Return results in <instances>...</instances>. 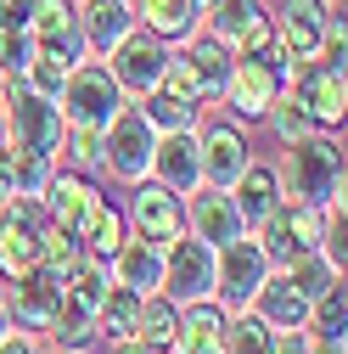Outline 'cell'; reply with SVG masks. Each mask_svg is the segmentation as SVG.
I'll use <instances>...</instances> for the list:
<instances>
[{"label":"cell","mask_w":348,"mask_h":354,"mask_svg":"<svg viewBox=\"0 0 348 354\" xmlns=\"http://www.w3.org/2000/svg\"><path fill=\"white\" fill-rule=\"evenodd\" d=\"M28 57H34V34H28V28H0V73H6V79H23Z\"/></svg>","instance_id":"41"},{"label":"cell","mask_w":348,"mask_h":354,"mask_svg":"<svg viewBox=\"0 0 348 354\" xmlns=\"http://www.w3.org/2000/svg\"><path fill=\"white\" fill-rule=\"evenodd\" d=\"M0 147H6V124H0Z\"/></svg>","instance_id":"51"},{"label":"cell","mask_w":348,"mask_h":354,"mask_svg":"<svg viewBox=\"0 0 348 354\" xmlns=\"http://www.w3.org/2000/svg\"><path fill=\"white\" fill-rule=\"evenodd\" d=\"M281 84H287V68L281 62H264V57H236L231 62V79H225V107L236 118H264L281 96Z\"/></svg>","instance_id":"12"},{"label":"cell","mask_w":348,"mask_h":354,"mask_svg":"<svg viewBox=\"0 0 348 354\" xmlns=\"http://www.w3.org/2000/svg\"><path fill=\"white\" fill-rule=\"evenodd\" d=\"M0 124H6V147L12 152H46V158H57V147H62V107L51 102V96H39V91H28L23 79H12L6 84V107H0Z\"/></svg>","instance_id":"3"},{"label":"cell","mask_w":348,"mask_h":354,"mask_svg":"<svg viewBox=\"0 0 348 354\" xmlns=\"http://www.w3.org/2000/svg\"><path fill=\"white\" fill-rule=\"evenodd\" d=\"M28 34H34V51H51L68 68L84 62V34H79V6L73 0H34L28 6Z\"/></svg>","instance_id":"14"},{"label":"cell","mask_w":348,"mask_h":354,"mask_svg":"<svg viewBox=\"0 0 348 354\" xmlns=\"http://www.w3.org/2000/svg\"><path fill=\"white\" fill-rule=\"evenodd\" d=\"M135 6V23L146 34H157L163 46H186V39L202 28V6L197 0H129Z\"/></svg>","instance_id":"21"},{"label":"cell","mask_w":348,"mask_h":354,"mask_svg":"<svg viewBox=\"0 0 348 354\" xmlns=\"http://www.w3.org/2000/svg\"><path fill=\"white\" fill-rule=\"evenodd\" d=\"M141 113L152 118L157 136H163V129H197V118H202L197 102H180V96H168V91H146L141 96Z\"/></svg>","instance_id":"31"},{"label":"cell","mask_w":348,"mask_h":354,"mask_svg":"<svg viewBox=\"0 0 348 354\" xmlns=\"http://www.w3.org/2000/svg\"><path fill=\"white\" fill-rule=\"evenodd\" d=\"M129 225H135V236L168 248L174 236H186V197L157 180H141L135 197H129Z\"/></svg>","instance_id":"13"},{"label":"cell","mask_w":348,"mask_h":354,"mask_svg":"<svg viewBox=\"0 0 348 354\" xmlns=\"http://www.w3.org/2000/svg\"><path fill=\"white\" fill-rule=\"evenodd\" d=\"M0 354H39V337H28V332H6V337H0Z\"/></svg>","instance_id":"45"},{"label":"cell","mask_w":348,"mask_h":354,"mask_svg":"<svg viewBox=\"0 0 348 354\" xmlns=\"http://www.w3.org/2000/svg\"><path fill=\"white\" fill-rule=\"evenodd\" d=\"M6 84H12V79H6V73H0V107H6Z\"/></svg>","instance_id":"50"},{"label":"cell","mask_w":348,"mask_h":354,"mask_svg":"<svg viewBox=\"0 0 348 354\" xmlns=\"http://www.w3.org/2000/svg\"><path fill=\"white\" fill-rule=\"evenodd\" d=\"M79 253H84V242H79L73 231H62V225H46V231H39V248H34V264H46V270L68 276L73 264H79Z\"/></svg>","instance_id":"32"},{"label":"cell","mask_w":348,"mask_h":354,"mask_svg":"<svg viewBox=\"0 0 348 354\" xmlns=\"http://www.w3.org/2000/svg\"><path fill=\"white\" fill-rule=\"evenodd\" d=\"M186 231L202 236L208 248H225V242H236L247 225H242V214H236L231 192H220V186H197V192L186 197Z\"/></svg>","instance_id":"17"},{"label":"cell","mask_w":348,"mask_h":354,"mask_svg":"<svg viewBox=\"0 0 348 354\" xmlns=\"http://www.w3.org/2000/svg\"><path fill=\"white\" fill-rule=\"evenodd\" d=\"M309 354H348L342 343H320V337H309Z\"/></svg>","instance_id":"47"},{"label":"cell","mask_w":348,"mask_h":354,"mask_svg":"<svg viewBox=\"0 0 348 354\" xmlns=\"http://www.w3.org/2000/svg\"><path fill=\"white\" fill-rule=\"evenodd\" d=\"M129 28H135V6L129 0H84L79 6V34H84L90 57H107Z\"/></svg>","instance_id":"20"},{"label":"cell","mask_w":348,"mask_h":354,"mask_svg":"<svg viewBox=\"0 0 348 354\" xmlns=\"http://www.w3.org/2000/svg\"><path fill=\"white\" fill-rule=\"evenodd\" d=\"M281 197H287V192H281V169H270V163H247V169L236 174V186H231V203H236V214H242L247 231H253Z\"/></svg>","instance_id":"23"},{"label":"cell","mask_w":348,"mask_h":354,"mask_svg":"<svg viewBox=\"0 0 348 354\" xmlns=\"http://www.w3.org/2000/svg\"><path fill=\"white\" fill-rule=\"evenodd\" d=\"M39 354H84V348H57V343H51V348H39Z\"/></svg>","instance_id":"49"},{"label":"cell","mask_w":348,"mask_h":354,"mask_svg":"<svg viewBox=\"0 0 348 354\" xmlns=\"http://www.w3.org/2000/svg\"><path fill=\"white\" fill-rule=\"evenodd\" d=\"M264 17H270L264 0H202V28H208L213 39H225L231 51L242 46V34H247L253 23H264Z\"/></svg>","instance_id":"26"},{"label":"cell","mask_w":348,"mask_h":354,"mask_svg":"<svg viewBox=\"0 0 348 354\" xmlns=\"http://www.w3.org/2000/svg\"><path fill=\"white\" fill-rule=\"evenodd\" d=\"M270 326L253 315V309H231L225 315V348L220 354H270Z\"/></svg>","instance_id":"30"},{"label":"cell","mask_w":348,"mask_h":354,"mask_svg":"<svg viewBox=\"0 0 348 354\" xmlns=\"http://www.w3.org/2000/svg\"><path fill=\"white\" fill-rule=\"evenodd\" d=\"M197 6H202V0H197Z\"/></svg>","instance_id":"52"},{"label":"cell","mask_w":348,"mask_h":354,"mask_svg":"<svg viewBox=\"0 0 348 354\" xmlns=\"http://www.w3.org/2000/svg\"><path fill=\"white\" fill-rule=\"evenodd\" d=\"M197 158H202V186H220V192H231L236 174L253 163V158H247V136H242L236 124H208V129H197Z\"/></svg>","instance_id":"15"},{"label":"cell","mask_w":348,"mask_h":354,"mask_svg":"<svg viewBox=\"0 0 348 354\" xmlns=\"http://www.w3.org/2000/svg\"><path fill=\"white\" fill-rule=\"evenodd\" d=\"M124 236H129V219H124V214H118L113 203H102V214H96V225L84 231V253H96V259H113Z\"/></svg>","instance_id":"35"},{"label":"cell","mask_w":348,"mask_h":354,"mask_svg":"<svg viewBox=\"0 0 348 354\" xmlns=\"http://www.w3.org/2000/svg\"><path fill=\"white\" fill-rule=\"evenodd\" d=\"M157 91L208 107V102H202V84H197V73H191V62H186V51H168V57H163V79H157Z\"/></svg>","instance_id":"37"},{"label":"cell","mask_w":348,"mask_h":354,"mask_svg":"<svg viewBox=\"0 0 348 354\" xmlns=\"http://www.w3.org/2000/svg\"><path fill=\"white\" fill-rule=\"evenodd\" d=\"M12 169H17V197H39L46 180H51V169H57V158H46V152H12Z\"/></svg>","instance_id":"39"},{"label":"cell","mask_w":348,"mask_h":354,"mask_svg":"<svg viewBox=\"0 0 348 354\" xmlns=\"http://www.w3.org/2000/svg\"><path fill=\"white\" fill-rule=\"evenodd\" d=\"M186 62H191V73H197V84H202V102H220V96H225V79H231L236 51L225 46V39H213L208 28H197V34L186 39Z\"/></svg>","instance_id":"24"},{"label":"cell","mask_w":348,"mask_h":354,"mask_svg":"<svg viewBox=\"0 0 348 354\" xmlns=\"http://www.w3.org/2000/svg\"><path fill=\"white\" fill-rule=\"evenodd\" d=\"M12 332V321H6V298H0V337H6Z\"/></svg>","instance_id":"48"},{"label":"cell","mask_w":348,"mask_h":354,"mask_svg":"<svg viewBox=\"0 0 348 354\" xmlns=\"http://www.w3.org/2000/svg\"><path fill=\"white\" fill-rule=\"evenodd\" d=\"M270 354H309V332H303V326L298 332H276L270 337Z\"/></svg>","instance_id":"43"},{"label":"cell","mask_w":348,"mask_h":354,"mask_svg":"<svg viewBox=\"0 0 348 354\" xmlns=\"http://www.w3.org/2000/svg\"><path fill=\"white\" fill-rule=\"evenodd\" d=\"M270 28H276V46H281L287 68L309 62V57H320L326 34H331V0H276Z\"/></svg>","instance_id":"9"},{"label":"cell","mask_w":348,"mask_h":354,"mask_svg":"<svg viewBox=\"0 0 348 354\" xmlns=\"http://www.w3.org/2000/svg\"><path fill=\"white\" fill-rule=\"evenodd\" d=\"M129 96L118 91V79L107 73V62H73L62 91H57V107H62V124H84V129H107V118L124 107Z\"/></svg>","instance_id":"4"},{"label":"cell","mask_w":348,"mask_h":354,"mask_svg":"<svg viewBox=\"0 0 348 354\" xmlns=\"http://www.w3.org/2000/svg\"><path fill=\"white\" fill-rule=\"evenodd\" d=\"M264 118H270V129H276V141H281V147H287V141H298V136H309V129H315V124H309V113H303V107H298V102H292L287 91L276 96V107H270Z\"/></svg>","instance_id":"40"},{"label":"cell","mask_w":348,"mask_h":354,"mask_svg":"<svg viewBox=\"0 0 348 354\" xmlns=\"http://www.w3.org/2000/svg\"><path fill=\"white\" fill-rule=\"evenodd\" d=\"M62 79H68V62L51 57V51H34L28 68H23V84H28V91H39V96H51V102H57V91H62Z\"/></svg>","instance_id":"38"},{"label":"cell","mask_w":348,"mask_h":354,"mask_svg":"<svg viewBox=\"0 0 348 354\" xmlns=\"http://www.w3.org/2000/svg\"><path fill=\"white\" fill-rule=\"evenodd\" d=\"M28 264H34V242H23L17 231H6V225H0V276H23L28 270Z\"/></svg>","instance_id":"42"},{"label":"cell","mask_w":348,"mask_h":354,"mask_svg":"<svg viewBox=\"0 0 348 354\" xmlns=\"http://www.w3.org/2000/svg\"><path fill=\"white\" fill-rule=\"evenodd\" d=\"M152 152H157L152 118L141 113V102H124L102 129V169H113V180L124 186H141L152 180Z\"/></svg>","instance_id":"2"},{"label":"cell","mask_w":348,"mask_h":354,"mask_svg":"<svg viewBox=\"0 0 348 354\" xmlns=\"http://www.w3.org/2000/svg\"><path fill=\"white\" fill-rule=\"evenodd\" d=\"M270 270H276V264H270L264 248H258V236L242 231L236 242L213 248V304H220V309H247Z\"/></svg>","instance_id":"5"},{"label":"cell","mask_w":348,"mask_h":354,"mask_svg":"<svg viewBox=\"0 0 348 354\" xmlns=\"http://www.w3.org/2000/svg\"><path fill=\"white\" fill-rule=\"evenodd\" d=\"M281 91H287L303 113H309V124H315V129H342V113H348V84H342V68H337V62H320V57L292 62V73H287Z\"/></svg>","instance_id":"6"},{"label":"cell","mask_w":348,"mask_h":354,"mask_svg":"<svg viewBox=\"0 0 348 354\" xmlns=\"http://www.w3.org/2000/svg\"><path fill=\"white\" fill-rule=\"evenodd\" d=\"M39 203H46L51 225H62V231H73V236L84 242V231L96 225V214H102L107 197L96 192L90 174H79V169H51V180H46V192H39Z\"/></svg>","instance_id":"11"},{"label":"cell","mask_w":348,"mask_h":354,"mask_svg":"<svg viewBox=\"0 0 348 354\" xmlns=\"http://www.w3.org/2000/svg\"><path fill=\"white\" fill-rule=\"evenodd\" d=\"M168 304H202V298H213V248L202 242V236H174L168 248H163V287H157Z\"/></svg>","instance_id":"8"},{"label":"cell","mask_w":348,"mask_h":354,"mask_svg":"<svg viewBox=\"0 0 348 354\" xmlns=\"http://www.w3.org/2000/svg\"><path fill=\"white\" fill-rule=\"evenodd\" d=\"M113 354H157V348H146L141 337H129V343H113Z\"/></svg>","instance_id":"46"},{"label":"cell","mask_w":348,"mask_h":354,"mask_svg":"<svg viewBox=\"0 0 348 354\" xmlns=\"http://www.w3.org/2000/svg\"><path fill=\"white\" fill-rule=\"evenodd\" d=\"M0 225L17 231L23 242H34V248H39V231L51 225V214H46V203H39V197H12L6 208H0Z\"/></svg>","instance_id":"34"},{"label":"cell","mask_w":348,"mask_h":354,"mask_svg":"<svg viewBox=\"0 0 348 354\" xmlns=\"http://www.w3.org/2000/svg\"><path fill=\"white\" fill-rule=\"evenodd\" d=\"M247 309H253V315L264 321L270 332H298V326H309V298H303L281 270H270V276H264V287L253 292V304H247Z\"/></svg>","instance_id":"18"},{"label":"cell","mask_w":348,"mask_h":354,"mask_svg":"<svg viewBox=\"0 0 348 354\" xmlns=\"http://www.w3.org/2000/svg\"><path fill=\"white\" fill-rule=\"evenodd\" d=\"M281 192H287L292 203H326V197H342V141L331 136V129H309V136L287 141Z\"/></svg>","instance_id":"1"},{"label":"cell","mask_w":348,"mask_h":354,"mask_svg":"<svg viewBox=\"0 0 348 354\" xmlns=\"http://www.w3.org/2000/svg\"><path fill=\"white\" fill-rule=\"evenodd\" d=\"M57 158H68V169H79V174H96V169H102V129L68 124V129H62Z\"/></svg>","instance_id":"33"},{"label":"cell","mask_w":348,"mask_h":354,"mask_svg":"<svg viewBox=\"0 0 348 354\" xmlns=\"http://www.w3.org/2000/svg\"><path fill=\"white\" fill-rule=\"evenodd\" d=\"M281 276H287V281H292L303 298H309V304L342 281V270H337V264H331L320 248H315V253H298V259H287V264H281Z\"/></svg>","instance_id":"27"},{"label":"cell","mask_w":348,"mask_h":354,"mask_svg":"<svg viewBox=\"0 0 348 354\" xmlns=\"http://www.w3.org/2000/svg\"><path fill=\"white\" fill-rule=\"evenodd\" d=\"M303 332L320 337V343H342V337H348V287H342V281L309 304V326H303Z\"/></svg>","instance_id":"29"},{"label":"cell","mask_w":348,"mask_h":354,"mask_svg":"<svg viewBox=\"0 0 348 354\" xmlns=\"http://www.w3.org/2000/svg\"><path fill=\"white\" fill-rule=\"evenodd\" d=\"M90 321H96V337H102V343H129L135 326H141V292L124 287V281H113V287L102 292V304H96Z\"/></svg>","instance_id":"25"},{"label":"cell","mask_w":348,"mask_h":354,"mask_svg":"<svg viewBox=\"0 0 348 354\" xmlns=\"http://www.w3.org/2000/svg\"><path fill=\"white\" fill-rule=\"evenodd\" d=\"M163 57H168V46H163L157 34H146V28L135 23V28H129L118 46L102 57V62H107V73L118 79V91L141 102L146 91H157V79H163Z\"/></svg>","instance_id":"10"},{"label":"cell","mask_w":348,"mask_h":354,"mask_svg":"<svg viewBox=\"0 0 348 354\" xmlns=\"http://www.w3.org/2000/svg\"><path fill=\"white\" fill-rule=\"evenodd\" d=\"M17 197V169H12V147H0V208Z\"/></svg>","instance_id":"44"},{"label":"cell","mask_w":348,"mask_h":354,"mask_svg":"<svg viewBox=\"0 0 348 354\" xmlns=\"http://www.w3.org/2000/svg\"><path fill=\"white\" fill-rule=\"evenodd\" d=\"M107 264H113V281L135 287L141 298L163 287V248H157V242H146V236H124V242H118V253H113Z\"/></svg>","instance_id":"22"},{"label":"cell","mask_w":348,"mask_h":354,"mask_svg":"<svg viewBox=\"0 0 348 354\" xmlns=\"http://www.w3.org/2000/svg\"><path fill=\"white\" fill-rule=\"evenodd\" d=\"M174 326H180V304H168L163 292H146V298H141V326H135V337H141L146 348L168 354V343H174Z\"/></svg>","instance_id":"28"},{"label":"cell","mask_w":348,"mask_h":354,"mask_svg":"<svg viewBox=\"0 0 348 354\" xmlns=\"http://www.w3.org/2000/svg\"><path fill=\"white\" fill-rule=\"evenodd\" d=\"M0 298H6V321H12V332L46 337L51 321H57V309H62V276L46 270V264H28L23 276H12V292H0Z\"/></svg>","instance_id":"7"},{"label":"cell","mask_w":348,"mask_h":354,"mask_svg":"<svg viewBox=\"0 0 348 354\" xmlns=\"http://www.w3.org/2000/svg\"><path fill=\"white\" fill-rule=\"evenodd\" d=\"M225 315H231V309H220L213 298L186 304V309H180V326H174L168 354H220V348H225Z\"/></svg>","instance_id":"19"},{"label":"cell","mask_w":348,"mask_h":354,"mask_svg":"<svg viewBox=\"0 0 348 354\" xmlns=\"http://www.w3.org/2000/svg\"><path fill=\"white\" fill-rule=\"evenodd\" d=\"M152 180L191 197L202 186V158H197V129H163L152 152Z\"/></svg>","instance_id":"16"},{"label":"cell","mask_w":348,"mask_h":354,"mask_svg":"<svg viewBox=\"0 0 348 354\" xmlns=\"http://www.w3.org/2000/svg\"><path fill=\"white\" fill-rule=\"evenodd\" d=\"M320 219H326L320 253H326L337 270H342V264H348V203H342V197H326V203H320Z\"/></svg>","instance_id":"36"}]
</instances>
